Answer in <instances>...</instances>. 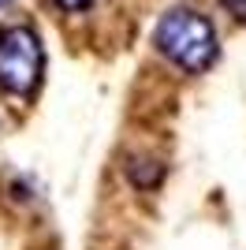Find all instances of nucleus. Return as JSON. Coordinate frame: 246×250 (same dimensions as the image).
<instances>
[{
	"instance_id": "obj_1",
	"label": "nucleus",
	"mask_w": 246,
	"mask_h": 250,
	"mask_svg": "<svg viewBox=\"0 0 246 250\" xmlns=\"http://www.w3.org/2000/svg\"><path fill=\"white\" fill-rule=\"evenodd\" d=\"M153 45L161 49V56H168L172 63H179L183 71H194V75L213 67L216 52H220L213 22L194 8H172L168 11L157 22Z\"/></svg>"
},
{
	"instance_id": "obj_2",
	"label": "nucleus",
	"mask_w": 246,
	"mask_h": 250,
	"mask_svg": "<svg viewBox=\"0 0 246 250\" xmlns=\"http://www.w3.org/2000/svg\"><path fill=\"white\" fill-rule=\"evenodd\" d=\"M45 71V49L30 26L0 30V90L11 97H30Z\"/></svg>"
},
{
	"instance_id": "obj_3",
	"label": "nucleus",
	"mask_w": 246,
	"mask_h": 250,
	"mask_svg": "<svg viewBox=\"0 0 246 250\" xmlns=\"http://www.w3.org/2000/svg\"><path fill=\"white\" fill-rule=\"evenodd\" d=\"M220 4L227 8V15H235L239 22H246V0H220Z\"/></svg>"
},
{
	"instance_id": "obj_4",
	"label": "nucleus",
	"mask_w": 246,
	"mask_h": 250,
	"mask_svg": "<svg viewBox=\"0 0 246 250\" xmlns=\"http://www.w3.org/2000/svg\"><path fill=\"white\" fill-rule=\"evenodd\" d=\"M56 4H60L63 11H82V8H90L93 0H56Z\"/></svg>"
},
{
	"instance_id": "obj_5",
	"label": "nucleus",
	"mask_w": 246,
	"mask_h": 250,
	"mask_svg": "<svg viewBox=\"0 0 246 250\" xmlns=\"http://www.w3.org/2000/svg\"><path fill=\"white\" fill-rule=\"evenodd\" d=\"M4 4H8V0H0V8H4Z\"/></svg>"
}]
</instances>
